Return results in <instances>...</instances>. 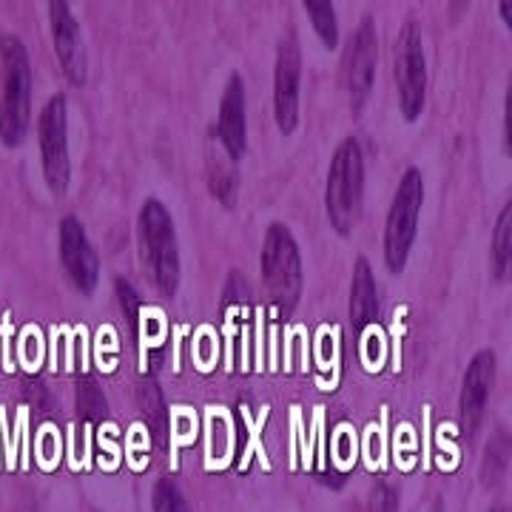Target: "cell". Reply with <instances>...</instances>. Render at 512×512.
<instances>
[{
  "label": "cell",
  "instance_id": "cell-1",
  "mask_svg": "<svg viewBox=\"0 0 512 512\" xmlns=\"http://www.w3.org/2000/svg\"><path fill=\"white\" fill-rule=\"evenodd\" d=\"M32 114V63L15 35H0V140L23 143Z\"/></svg>",
  "mask_w": 512,
  "mask_h": 512
},
{
  "label": "cell",
  "instance_id": "cell-2",
  "mask_svg": "<svg viewBox=\"0 0 512 512\" xmlns=\"http://www.w3.org/2000/svg\"><path fill=\"white\" fill-rule=\"evenodd\" d=\"M362 200H365V151L356 137H348L339 143L330 160L328 188H325V205L336 234L350 237V231L362 217Z\"/></svg>",
  "mask_w": 512,
  "mask_h": 512
},
{
  "label": "cell",
  "instance_id": "cell-3",
  "mask_svg": "<svg viewBox=\"0 0 512 512\" xmlns=\"http://www.w3.org/2000/svg\"><path fill=\"white\" fill-rule=\"evenodd\" d=\"M137 231H140V254H143L151 282L165 296H174L180 288L183 265H180V245H177L174 220L163 202L148 200L143 205Z\"/></svg>",
  "mask_w": 512,
  "mask_h": 512
},
{
  "label": "cell",
  "instance_id": "cell-4",
  "mask_svg": "<svg viewBox=\"0 0 512 512\" xmlns=\"http://www.w3.org/2000/svg\"><path fill=\"white\" fill-rule=\"evenodd\" d=\"M262 279L274 308L282 316H291L302 299V254L293 234L282 225L274 222L265 231L262 242Z\"/></svg>",
  "mask_w": 512,
  "mask_h": 512
},
{
  "label": "cell",
  "instance_id": "cell-5",
  "mask_svg": "<svg viewBox=\"0 0 512 512\" xmlns=\"http://www.w3.org/2000/svg\"><path fill=\"white\" fill-rule=\"evenodd\" d=\"M421 202H424V180L419 168H407L402 183L396 188V197L390 202L387 222H384V262L393 274H402L416 231H419Z\"/></svg>",
  "mask_w": 512,
  "mask_h": 512
},
{
  "label": "cell",
  "instance_id": "cell-6",
  "mask_svg": "<svg viewBox=\"0 0 512 512\" xmlns=\"http://www.w3.org/2000/svg\"><path fill=\"white\" fill-rule=\"evenodd\" d=\"M396 92L399 109L407 123L419 120L427 100V63L421 46V29L416 20H407L396 40Z\"/></svg>",
  "mask_w": 512,
  "mask_h": 512
},
{
  "label": "cell",
  "instance_id": "cell-7",
  "mask_svg": "<svg viewBox=\"0 0 512 512\" xmlns=\"http://www.w3.org/2000/svg\"><path fill=\"white\" fill-rule=\"evenodd\" d=\"M40 160L49 188L55 194H66L72 183V160H69V109L63 94H55L40 114Z\"/></svg>",
  "mask_w": 512,
  "mask_h": 512
},
{
  "label": "cell",
  "instance_id": "cell-8",
  "mask_svg": "<svg viewBox=\"0 0 512 512\" xmlns=\"http://www.w3.org/2000/svg\"><path fill=\"white\" fill-rule=\"evenodd\" d=\"M299 89H302V46L288 32L279 40L274 69V117L282 134H293L299 126Z\"/></svg>",
  "mask_w": 512,
  "mask_h": 512
},
{
  "label": "cell",
  "instance_id": "cell-9",
  "mask_svg": "<svg viewBox=\"0 0 512 512\" xmlns=\"http://www.w3.org/2000/svg\"><path fill=\"white\" fill-rule=\"evenodd\" d=\"M376 66H379V37H376V20L367 15L359 23L356 35L350 37L348 57H345V80H348L350 106L356 117L362 114L367 97L373 92Z\"/></svg>",
  "mask_w": 512,
  "mask_h": 512
},
{
  "label": "cell",
  "instance_id": "cell-10",
  "mask_svg": "<svg viewBox=\"0 0 512 512\" xmlns=\"http://www.w3.org/2000/svg\"><path fill=\"white\" fill-rule=\"evenodd\" d=\"M60 262L63 271L72 279V285L80 293L92 296L100 282V262L94 254L92 242L86 237V228L77 217H66L60 222Z\"/></svg>",
  "mask_w": 512,
  "mask_h": 512
},
{
  "label": "cell",
  "instance_id": "cell-11",
  "mask_svg": "<svg viewBox=\"0 0 512 512\" xmlns=\"http://www.w3.org/2000/svg\"><path fill=\"white\" fill-rule=\"evenodd\" d=\"M495 373H498V362H495L493 350H481L473 356V362L464 373V384H461V402H458V413H461V430L467 436H476L484 410L490 402V390L495 384Z\"/></svg>",
  "mask_w": 512,
  "mask_h": 512
},
{
  "label": "cell",
  "instance_id": "cell-12",
  "mask_svg": "<svg viewBox=\"0 0 512 512\" xmlns=\"http://www.w3.org/2000/svg\"><path fill=\"white\" fill-rule=\"evenodd\" d=\"M49 23H52V35H55L60 69L74 86H80L89 74V60H86V46H83L77 18L72 15V6L63 0H52L49 3Z\"/></svg>",
  "mask_w": 512,
  "mask_h": 512
},
{
  "label": "cell",
  "instance_id": "cell-13",
  "mask_svg": "<svg viewBox=\"0 0 512 512\" xmlns=\"http://www.w3.org/2000/svg\"><path fill=\"white\" fill-rule=\"evenodd\" d=\"M217 140L225 154L237 163L248 148V109H245V83L237 72L228 77L220 100V120H217Z\"/></svg>",
  "mask_w": 512,
  "mask_h": 512
},
{
  "label": "cell",
  "instance_id": "cell-14",
  "mask_svg": "<svg viewBox=\"0 0 512 512\" xmlns=\"http://www.w3.org/2000/svg\"><path fill=\"white\" fill-rule=\"evenodd\" d=\"M379 316V291H376V276L365 256L356 259L353 268V285H350V322L353 328L367 330Z\"/></svg>",
  "mask_w": 512,
  "mask_h": 512
},
{
  "label": "cell",
  "instance_id": "cell-15",
  "mask_svg": "<svg viewBox=\"0 0 512 512\" xmlns=\"http://www.w3.org/2000/svg\"><path fill=\"white\" fill-rule=\"evenodd\" d=\"M208 185L222 205L228 208L237 205V171H234V160L220 146V140L208 151Z\"/></svg>",
  "mask_w": 512,
  "mask_h": 512
},
{
  "label": "cell",
  "instance_id": "cell-16",
  "mask_svg": "<svg viewBox=\"0 0 512 512\" xmlns=\"http://www.w3.org/2000/svg\"><path fill=\"white\" fill-rule=\"evenodd\" d=\"M510 470V433L507 430H495L493 439L487 441V450L481 458V470L478 478L487 490H495Z\"/></svg>",
  "mask_w": 512,
  "mask_h": 512
},
{
  "label": "cell",
  "instance_id": "cell-17",
  "mask_svg": "<svg viewBox=\"0 0 512 512\" xmlns=\"http://www.w3.org/2000/svg\"><path fill=\"white\" fill-rule=\"evenodd\" d=\"M490 256H493V276L501 282L510 276V259H512V205L507 202L504 211L498 214L493 231V245H490Z\"/></svg>",
  "mask_w": 512,
  "mask_h": 512
},
{
  "label": "cell",
  "instance_id": "cell-18",
  "mask_svg": "<svg viewBox=\"0 0 512 512\" xmlns=\"http://www.w3.org/2000/svg\"><path fill=\"white\" fill-rule=\"evenodd\" d=\"M305 9H308V18L313 23V32L322 37V43L328 49H339V20L333 12V3L330 0H308Z\"/></svg>",
  "mask_w": 512,
  "mask_h": 512
},
{
  "label": "cell",
  "instance_id": "cell-19",
  "mask_svg": "<svg viewBox=\"0 0 512 512\" xmlns=\"http://www.w3.org/2000/svg\"><path fill=\"white\" fill-rule=\"evenodd\" d=\"M154 512H191L183 493L171 481H157L154 487Z\"/></svg>",
  "mask_w": 512,
  "mask_h": 512
},
{
  "label": "cell",
  "instance_id": "cell-20",
  "mask_svg": "<svg viewBox=\"0 0 512 512\" xmlns=\"http://www.w3.org/2000/svg\"><path fill=\"white\" fill-rule=\"evenodd\" d=\"M367 512H399V493L393 484H376L370 501H367Z\"/></svg>",
  "mask_w": 512,
  "mask_h": 512
},
{
  "label": "cell",
  "instance_id": "cell-21",
  "mask_svg": "<svg viewBox=\"0 0 512 512\" xmlns=\"http://www.w3.org/2000/svg\"><path fill=\"white\" fill-rule=\"evenodd\" d=\"M231 453V433H228V421L222 416L211 419V461H222Z\"/></svg>",
  "mask_w": 512,
  "mask_h": 512
},
{
  "label": "cell",
  "instance_id": "cell-22",
  "mask_svg": "<svg viewBox=\"0 0 512 512\" xmlns=\"http://www.w3.org/2000/svg\"><path fill=\"white\" fill-rule=\"evenodd\" d=\"M114 285H117V296H120V305H123L126 319L131 322V328L137 330V319H140V296H137V291L128 285V279H117Z\"/></svg>",
  "mask_w": 512,
  "mask_h": 512
},
{
  "label": "cell",
  "instance_id": "cell-23",
  "mask_svg": "<svg viewBox=\"0 0 512 512\" xmlns=\"http://www.w3.org/2000/svg\"><path fill=\"white\" fill-rule=\"evenodd\" d=\"M498 9H501V15H504V23H507V26H510V9H512V3H510V0H504V3H501V6H498Z\"/></svg>",
  "mask_w": 512,
  "mask_h": 512
},
{
  "label": "cell",
  "instance_id": "cell-24",
  "mask_svg": "<svg viewBox=\"0 0 512 512\" xmlns=\"http://www.w3.org/2000/svg\"><path fill=\"white\" fill-rule=\"evenodd\" d=\"M490 512H510V507H493Z\"/></svg>",
  "mask_w": 512,
  "mask_h": 512
},
{
  "label": "cell",
  "instance_id": "cell-25",
  "mask_svg": "<svg viewBox=\"0 0 512 512\" xmlns=\"http://www.w3.org/2000/svg\"><path fill=\"white\" fill-rule=\"evenodd\" d=\"M430 512H441V501H436V507H433V510Z\"/></svg>",
  "mask_w": 512,
  "mask_h": 512
}]
</instances>
